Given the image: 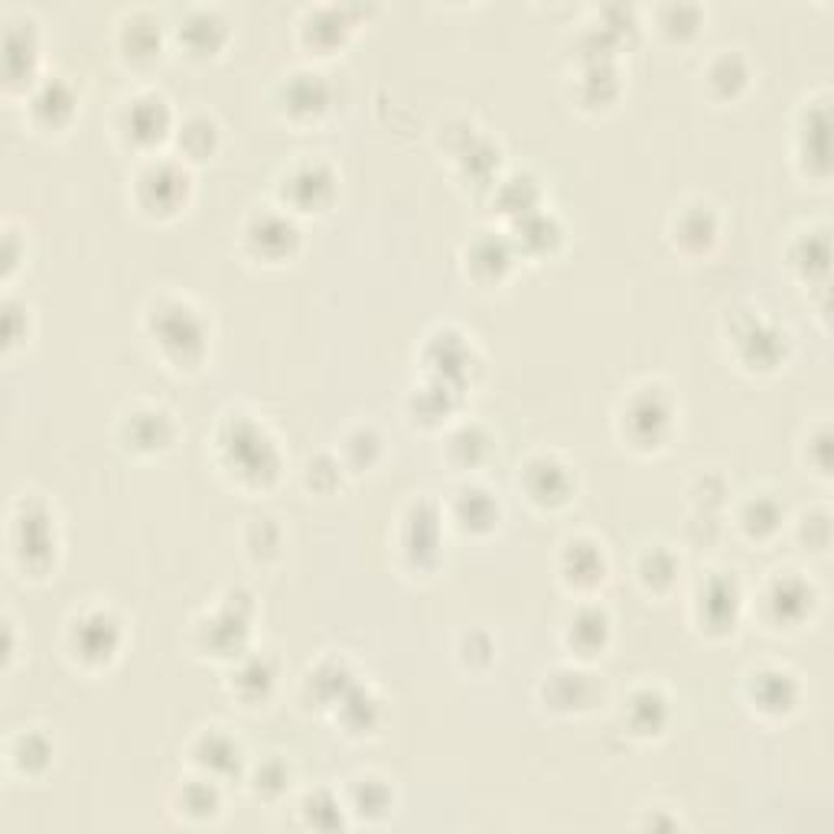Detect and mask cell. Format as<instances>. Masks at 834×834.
I'll list each match as a JSON object with an SVG mask.
<instances>
[{"label": "cell", "instance_id": "3957f363", "mask_svg": "<svg viewBox=\"0 0 834 834\" xmlns=\"http://www.w3.org/2000/svg\"><path fill=\"white\" fill-rule=\"evenodd\" d=\"M13 555L23 557V570H43L53 560V522L40 502H20L13 515Z\"/></svg>", "mask_w": 834, "mask_h": 834}, {"label": "cell", "instance_id": "8992f818", "mask_svg": "<svg viewBox=\"0 0 834 834\" xmlns=\"http://www.w3.org/2000/svg\"><path fill=\"white\" fill-rule=\"evenodd\" d=\"M118 640L121 630L108 610H86L69 630V643L82 661H108L118 649Z\"/></svg>", "mask_w": 834, "mask_h": 834}, {"label": "cell", "instance_id": "4316f807", "mask_svg": "<svg viewBox=\"0 0 834 834\" xmlns=\"http://www.w3.org/2000/svg\"><path fill=\"white\" fill-rule=\"evenodd\" d=\"M714 215H711V209L708 205H698V209H688V212H681V219H678V235H681V242H688V238H694L698 245H708L711 238H714Z\"/></svg>", "mask_w": 834, "mask_h": 834}, {"label": "cell", "instance_id": "7a4b0ae2", "mask_svg": "<svg viewBox=\"0 0 834 834\" xmlns=\"http://www.w3.org/2000/svg\"><path fill=\"white\" fill-rule=\"evenodd\" d=\"M151 333L160 343L164 356L180 369L199 366L205 356V326L184 300L160 303L157 313H151Z\"/></svg>", "mask_w": 834, "mask_h": 834}, {"label": "cell", "instance_id": "52a82bcc", "mask_svg": "<svg viewBox=\"0 0 834 834\" xmlns=\"http://www.w3.org/2000/svg\"><path fill=\"white\" fill-rule=\"evenodd\" d=\"M333 174L323 164H297L280 186L283 202H290L297 212H313L323 209L333 199Z\"/></svg>", "mask_w": 834, "mask_h": 834}, {"label": "cell", "instance_id": "5bb4252c", "mask_svg": "<svg viewBox=\"0 0 834 834\" xmlns=\"http://www.w3.org/2000/svg\"><path fill=\"white\" fill-rule=\"evenodd\" d=\"M564 577L580 583V587H593L603 580V552L593 542H567L564 545Z\"/></svg>", "mask_w": 834, "mask_h": 834}, {"label": "cell", "instance_id": "7c38bea8", "mask_svg": "<svg viewBox=\"0 0 834 834\" xmlns=\"http://www.w3.org/2000/svg\"><path fill=\"white\" fill-rule=\"evenodd\" d=\"M124 427H127V441H131L137 451L167 447L170 437H174V421H170V414H167L164 408L134 411V414H127Z\"/></svg>", "mask_w": 834, "mask_h": 834}, {"label": "cell", "instance_id": "ffe728a7", "mask_svg": "<svg viewBox=\"0 0 834 834\" xmlns=\"http://www.w3.org/2000/svg\"><path fill=\"white\" fill-rule=\"evenodd\" d=\"M287 108L297 114V111H307V114H320L326 108V86H323V76H293L287 82Z\"/></svg>", "mask_w": 834, "mask_h": 834}, {"label": "cell", "instance_id": "ba28073f", "mask_svg": "<svg viewBox=\"0 0 834 834\" xmlns=\"http://www.w3.org/2000/svg\"><path fill=\"white\" fill-rule=\"evenodd\" d=\"M626 424L636 444H658L671 424V404L661 398V388H643L630 408H626Z\"/></svg>", "mask_w": 834, "mask_h": 834}, {"label": "cell", "instance_id": "d6986e66", "mask_svg": "<svg viewBox=\"0 0 834 834\" xmlns=\"http://www.w3.org/2000/svg\"><path fill=\"white\" fill-rule=\"evenodd\" d=\"M30 104H33V114H36V118H43V121H49V124H59V121H66V118L73 114V92H69L66 82L46 79V82H40V86L33 89Z\"/></svg>", "mask_w": 834, "mask_h": 834}, {"label": "cell", "instance_id": "e0dca14e", "mask_svg": "<svg viewBox=\"0 0 834 834\" xmlns=\"http://www.w3.org/2000/svg\"><path fill=\"white\" fill-rule=\"evenodd\" d=\"M509 262H512L509 242H499L489 232H479V238L466 252V265L482 278H499L509 268Z\"/></svg>", "mask_w": 834, "mask_h": 834}, {"label": "cell", "instance_id": "603a6c76", "mask_svg": "<svg viewBox=\"0 0 834 834\" xmlns=\"http://www.w3.org/2000/svg\"><path fill=\"white\" fill-rule=\"evenodd\" d=\"M49 756H53V749H49V743L46 737H40V734H20L13 746H10V759H13V766L16 769H23V772H40V769H46L49 766Z\"/></svg>", "mask_w": 834, "mask_h": 834}, {"label": "cell", "instance_id": "f1b7e54d", "mask_svg": "<svg viewBox=\"0 0 834 834\" xmlns=\"http://www.w3.org/2000/svg\"><path fill=\"white\" fill-rule=\"evenodd\" d=\"M557 678L567 685V691H570V671H557ZM590 681V675H580V671H574V685H587ZM574 701L577 704H590V694H580L577 688H574ZM557 704H570V698H560Z\"/></svg>", "mask_w": 834, "mask_h": 834}, {"label": "cell", "instance_id": "2e32d148", "mask_svg": "<svg viewBox=\"0 0 834 834\" xmlns=\"http://www.w3.org/2000/svg\"><path fill=\"white\" fill-rule=\"evenodd\" d=\"M610 636V616L597 607H583L574 613L570 620V630H567V640L570 646L580 652H597Z\"/></svg>", "mask_w": 834, "mask_h": 834}, {"label": "cell", "instance_id": "30bf717a", "mask_svg": "<svg viewBox=\"0 0 834 834\" xmlns=\"http://www.w3.org/2000/svg\"><path fill=\"white\" fill-rule=\"evenodd\" d=\"M525 489H529L532 502L557 505L570 492V469L557 464L555 457H535L532 464L525 466Z\"/></svg>", "mask_w": 834, "mask_h": 834}, {"label": "cell", "instance_id": "484cf974", "mask_svg": "<svg viewBox=\"0 0 834 834\" xmlns=\"http://www.w3.org/2000/svg\"><path fill=\"white\" fill-rule=\"evenodd\" d=\"M180 144L189 157H205L215 144V121L205 114H196L180 124Z\"/></svg>", "mask_w": 834, "mask_h": 834}, {"label": "cell", "instance_id": "6da1fadb", "mask_svg": "<svg viewBox=\"0 0 834 834\" xmlns=\"http://www.w3.org/2000/svg\"><path fill=\"white\" fill-rule=\"evenodd\" d=\"M219 457L229 472L248 486H265L278 476V447L258 421L248 414H232L219 431Z\"/></svg>", "mask_w": 834, "mask_h": 834}, {"label": "cell", "instance_id": "7402d4cb", "mask_svg": "<svg viewBox=\"0 0 834 834\" xmlns=\"http://www.w3.org/2000/svg\"><path fill=\"white\" fill-rule=\"evenodd\" d=\"M626 714H630V718L643 714V721H636V724H633V731H636V734H658V727H661V724H665V718H668V708H665V698H661L658 691L643 688V691H636V694L630 698Z\"/></svg>", "mask_w": 834, "mask_h": 834}, {"label": "cell", "instance_id": "5b68a950", "mask_svg": "<svg viewBox=\"0 0 834 834\" xmlns=\"http://www.w3.org/2000/svg\"><path fill=\"white\" fill-rule=\"evenodd\" d=\"M121 131L134 144H141V147L157 144L170 131V108H167V101L154 92L134 94L124 104V111H121Z\"/></svg>", "mask_w": 834, "mask_h": 834}, {"label": "cell", "instance_id": "cb8c5ba5", "mask_svg": "<svg viewBox=\"0 0 834 834\" xmlns=\"http://www.w3.org/2000/svg\"><path fill=\"white\" fill-rule=\"evenodd\" d=\"M184 815L215 819L219 815V789L215 779H192L184 786Z\"/></svg>", "mask_w": 834, "mask_h": 834}, {"label": "cell", "instance_id": "d4e9b609", "mask_svg": "<svg viewBox=\"0 0 834 834\" xmlns=\"http://www.w3.org/2000/svg\"><path fill=\"white\" fill-rule=\"evenodd\" d=\"M388 786L381 779H356V799H353V815L359 819H378L388 815Z\"/></svg>", "mask_w": 834, "mask_h": 834}, {"label": "cell", "instance_id": "44dd1931", "mask_svg": "<svg viewBox=\"0 0 834 834\" xmlns=\"http://www.w3.org/2000/svg\"><path fill=\"white\" fill-rule=\"evenodd\" d=\"M457 522L469 529H489L496 522V499L486 489H464L457 499Z\"/></svg>", "mask_w": 834, "mask_h": 834}, {"label": "cell", "instance_id": "83f0119b", "mask_svg": "<svg viewBox=\"0 0 834 834\" xmlns=\"http://www.w3.org/2000/svg\"><path fill=\"white\" fill-rule=\"evenodd\" d=\"M776 522H779V505H776L772 499H756V502H749V509L743 512V529H746L749 535H766V532L776 529Z\"/></svg>", "mask_w": 834, "mask_h": 834}, {"label": "cell", "instance_id": "277c9868", "mask_svg": "<svg viewBox=\"0 0 834 834\" xmlns=\"http://www.w3.org/2000/svg\"><path fill=\"white\" fill-rule=\"evenodd\" d=\"M189 177L180 164L174 160H151L141 174H137V202L147 212H177L180 202L186 199Z\"/></svg>", "mask_w": 834, "mask_h": 834}, {"label": "cell", "instance_id": "ac0fdd59", "mask_svg": "<svg viewBox=\"0 0 834 834\" xmlns=\"http://www.w3.org/2000/svg\"><path fill=\"white\" fill-rule=\"evenodd\" d=\"M753 701L759 708H769V711H789L796 704V685H792V675L772 668V671H759L753 675Z\"/></svg>", "mask_w": 834, "mask_h": 834}, {"label": "cell", "instance_id": "9c48e42d", "mask_svg": "<svg viewBox=\"0 0 834 834\" xmlns=\"http://www.w3.org/2000/svg\"><path fill=\"white\" fill-rule=\"evenodd\" d=\"M741 613V590L734 577H711L704 590L698 593V616L708 623V630H734Z\"/></svg>", "mask_w": 834, "mask_h": 834}, {"label": "cell", "instance_id": "9a60e30c", "mask_svg": "<svg viewBox=\"0 0 834 834\" xmlns=\"http://www.w3.org/2000/svg\"><path fill=\"white\" fill-rule=\"evenodd\" d=\"M769 600V610L776 613V620H786V623H799L805 613H809V603H812V593L802 580L796 577H782L769 587L766 593Z\"/></svg>", "mask_w": 834, "mask_h": 834}, {"label": "cell", "instance_id": "8fae6325", "mask_svg": "<svg viewBox=\"0 0 834 834\" xmlns=\"http://www.w3.org/2000/svg\"><path fill=\"white\" fill-rule=\"evenodd\" d=\"M248 242L258 248V255L265 258H283L290 255V248L297 245V225L283 215H275V212H262L258 219H252V225L245 229Z\"/></svg>", "mask_w": 834, "mask_h": 834}, {"label": "cell", "instance_id": "4fadbf2b", "mask_svg": "<svg viewBox=\"0 0 834 834\" xmlns=\"http://www.w3.org/2000/svg\"><path fill=\"white\" fill-rule=\"evenodd\" d=\"M196 763L202 766V772L209 776V779H222V776H229V772H238V766H242V749H238V743L229 741V737H222V734H205L199 746H196Z\"/></svg>", "mask_w": 834, "mask_h": 834}]
</instances>
